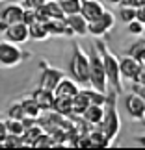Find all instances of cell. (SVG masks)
<instances>
[{"instance_id": "cell-18", "label": "cell", "mask_w": 145, "mask_h": 150, "mask_svg": "<svg viewBox=\"0 0 145 150\" xmlns=\"http://www.w3.org/2000/svg\"><path fill=\"white\" fill-rule=\"evenodd\" d=\"M88 137H89V143H91V148L93 146H110V141L108 137L102 134V130L99 128V126H93L89 132H88Z\"/></svg>"}, {"instance_id": "cell-37", "label": "cell", "mask_w": 145, "mask_h": 150, "mask_svg": "<svg viewBox=\"0 0 145 150\" xmlns=\"http://www.w3.org/2000/svg\"><path fill=\"white\" fill-rule=\"evenodd\" d=\"M134 19L145 24V6H141V8H136V11H134Z\"/></svg>"}, {"instance_id": "cell-10", "label": "cell", "mask_w": 145, "mask_h": 150, "mask_svg": "<svg viewBox=\"0 0 145 150\" xmlns=\"http://www.w3.org/2000/svg\"><path fill=\"white\" fill-rule=\"evenodd\" d=\"M125 106H126L129 115L134 120H141L145 117V96L143 95H136L130 91V95L125 100Z\"/></svg>"}, {"instance_id": "cell-41", "label": "cell", "mask_w": 145, "mask_h": 150, "mask_svg": "<svg viewBox=\"0 0 145 150\" xmlns=\"http://www.w3.org/2000/svg\"><path fill=\"white\" fill-rule=\"evenodd\" d=\"M0 148H2V145H0Z\"/></svg>"}, {"instance_id": "cell-14", "label": "cell", "mask_w": 145, "mask_h": 150, "mask_svg": "<svg viewBox=\"0 0 145 150\" xmlns=\"http://www.w3.org/2000/svg\"><path fill=\"white\" fill-rule=\"evenodd\" d=\"M78 91H80V85L74 82V80L63 76L60 82H58L56 89H54V96H67V98H73Z\"/></svg>"}, {"instance_id": "cell-38", "label": "cell", "mask_w": 145, "mask_h": 150, "mask_svg": "<svg viewBox=\"0 0 145 150\" xmlns=\"http://www.w3.org/2000/svg\"><path fill=\"white\" fill-rule=\"evenodd\" d=\"M6 135H8V128H6L4 120H0V145H2V141L6 139Z\"/></svg>"}, {"instance_id": "cell-31", "label": "cell", "mask_w": 145, "mask_h": 150, "mask_svg": "<svg viewBox=\"0 0 145 150\" xmlns=\"http://www.w3.org/2000/svg\"><path fill=\"white\" fill-rule=\"evenodd\" d=\"M126 26H129V33L130 35H136V37H141L143 35V30H145V24L136 19H132L126 22Z\"/></svg>"}, {"instance_id": "cell-4", "label": "cell", "mask_w": 145, "mask_h": 150, "mask_svg": "<svg viewBox=\"0 0 145 150\" xmlns=\"http://www.w3.org/2000/svg\"><path fill=\"white\" fill-rule=\"evenodd\" d=\"M88 65H89V87H93L97 91L106 95L110 87H108V80H106V72L102 67V59L101 54L97 52V48L93 47L88 54Z\"/></svg>"}, {"instance_id": "cell-22", "label": "cell", "mask_w": 145, "mask_h": 150, "mask_svg": "<svg viewBox=\"0 0 145 150\" xmlns=\"http://www.w3.org/2000/svg\"><path fill=\"white\" fill-rule=\"evenodd\" d=\"M28 37L34 39V41H45V39H49V33L45 30L43 22H32V24H28Z\"/></svg>"}, {"instance_id": "cell-39", "label": "cell", "mask_w": 145, "mask_h": 150, "mask_svg": "<svg viewBox=\"0 0 145 150\" xmlns=\"http://www.w3.org/2000/svg\"><path fill=\"white\" fill-rule=\"evenodd\" d=\"M6 28H8V22H4V21H0V32H4Z\"/></svg>"}, {"instance_id": "cell-12", "label": "cell", "mask_w": 145, "mask_h": 150, "mask_svg": "<svg viewBox=\"0 0 145 150\" xmlns=\"http://www.w3.org/2000/svg\"><path fill=\"white\" fill-rule=\"evenodd\" d=\"M43 26H45V30H47L49 37H52V35H74L73 30L67 26L65 17H63V19H47L43 22Z\"/></svg>"}, {"instance_id": "cell-34", "label": "cell", "mask_w": 145, "mask_h": 150, "mask_svg": "<svg viewBox=\"0 0 145 150\" xmlns=\"http://www.w3.org/2000/svg\"><path fill=\"white\" fill-rule=\"evenodd\" d=\"M45 4V0H22L21 6L24 9H37L39 6H43Z\"/></svg>"}, {"instance_id": "cell-2", "label": "cell", "mask_w": 145, "mask_h": 150, "mask_svg": "<svg viewBox=\"0 0 145 150\" xmlns=\"http://www.w3.org/2000/svg\"><path fill=\"white\" fill-rule=\"evenodd\" d=\"M95 48H97L99 54H101L102 67H104V72H106V80H108V87L114 89L117 95H121V93H123V82H121V72H119V59H117V56L112 54L102 41H97L95 43Z\"/></svg>"}, {"instance_id": "cell-6", "label": "cell", "mask_w": 145, "mask_h": 150, "mask_svg": "<svg viewBox=\"0 0 145 150\" xmlns=\"http://www.w3.org/2000/svg\"><path fill=\"white\" fill-rule=\"evenodd\" d=\"M114 22H115L114 13L108 11V9H104L97 19L88 22V33H91V35H95V37H102L114 28Z\"/></svg>"}, {"instance_id": "cell-1", "label": "cell", "mask_w": 145, "mask_h": 150, "mask_svg": "<svg viewBox=\"0 0 145 150\" xmlns=\"http://www.w3.org/2000/svg\"><path fill=\"white\" fill-rule=\"evenodd\" d=\"M97 126L102 130V134L108 137L110 143L117 139L121 132V117L117 111V93L114 89L106 93V102L102 104V119Z\"/></svg>"}, {"instance_id": "cell-20", "label": "cell", "mask_w": 145, "mask_h": 150, "mask_svg": "<svg viewBox=\"0 0 145 150\" xmlns=\"http://www.w3.org/2000/svg\"><path fill=\"white\" fill-rule=\"evenodd\" d=\"M39 134H43V128H41V126H39L37 122H36V124H32V126H28V128H24V132L21 134L24 146H32V145H34V141H36L37 137H39Z\"/></svg>"}, {"instance_id": "cell-26", "label": "cell", "mask_w": 145, "mask_h": 150, "mask_svg": "<svg viewBox=\"0 0 145 150\" xmlns=\"http://www.w3.org/2000/svg\"><path fill=\"white\" fill-rule=\"evenodd\" d=\"M86 96H88V102L89 104H95V106H102L104 102H106V95L101 93V91H97L93 87H82Z\"/></svg>"}, {"instance_id": "cell-3", "label": "cell", "mask_w": 145, "mask_h": 150, "mask_svg": "<svg viewBox=\"0 0 145 150\" xmlns=\"http://www.w3.org/2000/svg\"><path fill=\"white\" fill-rule=\"evenodd\" d=\"M69 76L82 87H89V65L88 54L82 50L78 43L73 45L71 57H69Z\"/></svg>"}, {"instance_id": "cell-23", "label": "cell", "mask_w": 145, "mask_h": 150, "mask_svg": "<svg viewBox=\"0 0 145 150\" xmlns=\"http://www.w3.org/2000/svg\"><path fill=\"white\" fill-rule=\"evenodd\" d=\"M126 56L134 57V59L145 63V41L143 39H138V41H134L129 47V50H126Z\"/></svg>"}, {"instance_id": "cell-28", "label": "cell", "mask_w": 145, "mask_h": 150, "mask_svg": "<svg viewBox=\"0 0 145 150\" xmlns=\"http://www.w3.org/2000/svg\"><path fill=\"white\" fill-rule=\"evenodd\" d=\"M4 124H6V128H8V134H17V135H21L22 132H24V126H22V122L19 119H9L8 120H4Z\"/></svg>"}, {"instance_id": "cell-11", "label": "cell", "mask_w": 145, "mask_h": 150, "mask_svg": "<svg viewBox=\"0 0 145 150\" xmlns=\"http://www.w3.org/2000/svg\"><path fill=\"white\" fill-rule=\"evenodd\" d=\"M102 11H104V6H102L101 0H80V11L78 13L82 15L88 22L97 19Z\"/></svg>"}, {"instance_id": "cell-19", "label": "cell", "mask_w": 145, "mask_h": 150, "mask_svg": "<svg viewBox=\"0 0 145 150\" xmlns=\"http://www.w3.org/2000/svg\"><path fill=\"white\" fill-rule=\"evenodd\" d=\"M52 111L60 113V115H69L73 113V106H71V98L67 96H54V102H52Z\"/></svg>"}, {"instance_id": "cell-35", "label": "cell", "mask_w": 145, "mask_h": 150, "mask_svg": "<svg viewBox=\"0 0 145 150\" xmlns=\"http://www.w3.org/2000/svg\"><path fill=\"white\" fill-rule=\"evenodd\" d=\"M119 6H129V8H141V6H145V0H121Z\"/></svg>"}, {"instance_id": "cell-16", "label": "cell", "mask_w": 145, "mask_h": 150, "mask_svg": "<svg viewBox=\"0 0 145 150\" xmlns=\"http://www.w3.org/2000/svg\"><path fill=\"white\" fill-rule=\"evenodd\" d=\"M32 98L36 100V104L39 106V109H41V111H47V109H52L54 93H52V91H47V89L37 87V89L32 93Z\"/></svg>"}, {"instance_id": "cell-32", "label": "cell", "mask_w": 145, "mask_h": 150, "mask_svg": "<svg viewBox=\"0 0 145 150\" xmlns=\"http://www.w3.org/2000/svg\"><path fill=\"white\" fill-rule=\"evenodd\" d=\"M8 117H9V119H19V120L24 117V111H22L21 102H15L13 106H9V109H8Z\"/></svg>"}, {"instance_id": "cell-9", "label": "cell", "mask_w": 145, "mask_h": 150, "mask_svg": "<svg viewBox=\"0 0 145 150\" xmlns=\"http://www.w3.org/2000/svg\"><path fill=\"white\" fill-rule=\"evenodd\" d=\"M6 41L9 43H15V45H21V43H26L28 39V26L24 24V22H13V24H8V28L2 32Z\"/></svg>"}, {"instance_id": "cell-36", "label": "cell", "mask_w": 145, "mask_h": 150, "mask_svg": "<svg viewBox=\"0 0 145 150\" xmlns=\"http://www.w3.org/2000/svg\"><path fill=\"white\" fill-rule=\"evenodd\" d=\"M130 91L136 95H143L145 96V85L143 83H138V82H130Z\"/></svg>"}, {"instance_id": "cell-30", "label": "cell", "mask_w": 145, "mask_h": 150, "mask_svg": "<svg viewBox=\"0 0 145 150\" xmlns=\"http://www.w3.org/2000/svg\"><path fill=\"white\" fill-rule=\"evenodd\" d=\"M36 148H49V146H54V141H52L50 134H47V132H43V134H39V137L36 141H34V145Z\"/></svg>"}, {"instance_id": "cell-17", "label": "cell", "mask_w": 145, "mask_h": 150, "mask_svg": "<svg viewBox=\"0 0 145 150\" xmlns=\"http://www.w3.org/2000/svg\"><path fill=\"white\" fill-rule=\"evenodd\" d=\"M82 119L86 120V122H89V124L97 126L99 122H101V119H102V106H95V104H89V106L82 111Z\"/></svg>"}, {"instance_id": "cell-8", "label": "cell", "mask_w": 145, "mask_h": 150, "mask_svg": "<svg viewBox=\"0 0 145 150\" xmlns=\"http://www.w3.org/2000/svg\"><path fill=\"white\" fill-rule=\"evenodd\" d=\"M39 65H41V74H39V87H41V89H47V91H52V93H54L58 82H60V80L65 76V72L60 71V69L50 67L47 61H41Z\"/></svg>"}, {"instance_id": "cell-25", "label": "cell", "mask_w": 145, "mask_h": 150, "mask_svg": "<svg viewBox=\"0 0 145 150\" xmlns=\"http://www.w3.org/2000/svg\"><path fill=\"white\" fill-rule=\"evenodd\" d=\"M43 8L47 11L49 19H63V17H65L61 8H60V4H58V0H45Z\"/></svg>"}, {"instance_id": "cell-15", "label": "cell", "mask_w": 145, "mask_h": 150, "mask_svg": "<svg viewBox=\"0 0 145 150\" xmlns=\"http://www.w3.org/2000/svg\"><path fill=\"white\" fill-rule=\"evenodd\" d=\"M65 22H67V26L73 30L74 35H86V33H88V21H86L80 13L67 15Z\"/></svg>"}, {"instance_id": "cell-27", "label": "cell", "mask_w": 145, "mask_h": 150, "mask_svg": "<svg viewBox=\"0 0 145 150\" xmlns=\"http://www.w3.org/2000/svg\"><path fill=\"white\" fill-rule=\"evenodd\" d=\"M58 4H60V8L65 17L80 11V0H58Z\"/></svg>"}, {"instance_id": "cell-40", "label": "cell", "mask_w": 145, "mask_h": 150, "mask_svg": "<svg viewBox=\"0 0 145 150\" xmlns=\"http://www.w3.org/2000/svg\"><path fill=\"white\" fill-rule=\"evenodd\" d=\"M110 2H112V4H119L121 0H110Z\"/></svg>"}, {"instance_id": "cell-33", "label": "cell", "mask_w": 145, "mask_h": 150, "mask_svg": "<svg viewBox=\"0 0 145 150\" xmlns=\"http://www.w3.org/2000/svg\"><path fill=\"white\" fill-rule=\"evenodd\" d=\"M134 11H136V8H129V6H121L119 8V17H121V21L125 22H129V21H132L134 19Z\"/></svg>"}, {"instance_id": "cell-24", "label": "cell", "mask_w": 145, "mask_h": 150, "mask_svg": "<svg viewBox=\"0 0 145 150\" xmlns=\"http://www.w3.org/2000/svg\"><path fill=\"white\" fill-rule=\"evenodd\" d=\"M21 106H22V111H24V117L37 119L39 113H41V109H39V106L36 104V100H34L32 96H28V98L21 100Z\"/></svg>"}, {"instance_id": "cell-21", "label": "cell", "mask_w": 145, "mask_h": 150, "mask_svg": "<svg viewBox=\"0 0 145 150\" xmlns=\"http://www.w3.org/2000/svg\"><path fill=\"white\" fill-rule=\"evenodd\" d=\"M71 106H73V113H74V115H82V111L89 106L88 96H86V93H84L82 87H80V91L71 98Z\"/></svg>"}, {"instance_id": "cell-29", "label": "cell", "mask_w": 145, "mask_h": 150, "mask_svg": "<svg viewBox=\"0 0 145 150\" xmlns=\"http://www.w3.org/2000/svg\"><path fill=\"white\" fill-rule=\"evenodd\" d=\"M2 146L21 148V146H24V143H22V137H21V135H17V134H8V135H6V139L2 141Z\"/></svg>"}, {"instance_id": "cell-7", "label": "cell", "mask_w": 145, "mask_h": 150, "mask_svg": "<svg viewBox=\"0 0 145 150\" xmlns=\"http://www.w3.org/2000/svg\"><path fill=\"white\" fill-rule=\"evenodd\" d=\"M24 59V54L19 48V45L2 41L0 43V65L2 67H17Z\"/></svg>"}, {"instance_id": "cell-13", "label": "cell", "mask_w": 145, "mask_h": 150, "mask_svg": "<svg viewBox=\"0 0 145 150\" xmlns=\"http://www.w3.org/2000/svg\"><path fill=\"white\" fill-rule=\"evenodd\" d=\"M22 15H24V8L21 4H6L2 9H0V21L8 22V24H13V22H21Z\"/></svg>"}, {"instance_id": "cell-5", "label": "cell", "mask_w": 145, "mask_h": 150, "mask_svg": "<svg viewBox=\"0 0 145 150\" xmlns=\"http://www.w3.org/2000/svg\"><path fill=\"white\" fill-rule=\"evenodd\" d=\"M119 72H121V80L126 82H138L145 85V63L134 59V57L126 56L119 59Z\"/></svg>"}]
</instances>
